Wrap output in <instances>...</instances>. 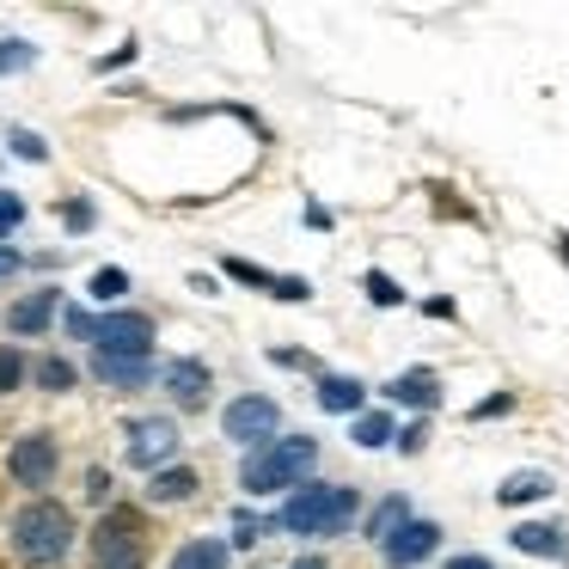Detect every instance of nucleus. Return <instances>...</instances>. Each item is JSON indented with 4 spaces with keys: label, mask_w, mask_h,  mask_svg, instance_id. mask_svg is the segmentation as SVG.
<instances>
[{
    "label": "nucleus",
    "mask_w": 569,
    "mask_h": 569,
    "mask_svg": "<svg viewBox=\"0 0 569 569\" xmlns=\"http://www.w3.org/2000/svg\"><path fill=\"white\" fill-rule=\"evenodd\" d=\"M13 153L19 160H50V141L31 136V129H13Z\"/></svg>",
    "instance_id": "25"
},
{
    "label": "nucleus",
    "mask_w": 569,
    "mask_h": 569,
    "mask_svg": "<svg viewBox=\"0 0 569 569\" xmlns=\"http://www.w3.org/2000/svg\"><path fill=\"white\" fill-rule=\"evenodd\" d=\"M92 569H148L141 508H111V515L92 527Z\"/></svg>",
    "instance_id": "4"
},
{
    "label": "nucleus",
    "mask_w": 569,
    "mask_h": 569,
    "mask_svg": "<svg viewBox=\"0 0 569 569\" xmlns=\"http://www.w3.org/2000/svg\"><path fill=\"white\" fill-rule=\"evenodd\" d=\"M19 380H26V356L19 349H0V392H13Z\"/></svg>",
    "instance_id": "24"
},
{
    "label": "nucleus",
    "mask_w": 569,
    "mask_h": 569,
    "mask_svg": "<svg viewBox=\"0 0 569 569\" xmlns=\"http://www.w3.org/2000/svg\"><path fill=\"white\" fill-rule=\"evenodd\" d=\"M56 466H62V453H56L50 435H19L13 453H7V471H13V478L26 483V490H50Z\"/></svg>",
    "instance_id": "7"
},
{
    "label": "nucleus",
    "mask_w": 569,
    "mask_h": 569,
    "mask_svg": "<svg viewBox=\"0 0 569 569\" xmlns=\"http://www.w3.org/2000/svg\"><path fill=\"white\" fill-rule=\"evenodd\" d=\"M386 398H392V405H410V410H429V405H441V380H435V368H410L386 386Z\"/></svg>",
    "instance_id": "10"
},
{
    "label": "nucleus",
    "mask_w": 569,
    "mask_h": 569,
    "mask_svg": "<svg viewBox=\"0 0 569 569\" xmlns=\"http://www.w3.org/2000/svg\"><path fill=\"white\" fill-rule=\"evenodd\" d=\"M92 343H99V356H148L153 349V319L148 312H104V319H92Z\"/></svg>",
    "instance_id": "5"
},
{
    "label": "nucleus",
    "mask_w": 569,
    "mask_h": 569,
    "mask_svg": "<svg viewBox=\"0 0 569 569\" xmlns=\"http://www.w3.org/2000/svg\"><path fill=\"white\" fill-rule=\"evenodd\" d=\"M405 520H410V515H405V502H398V496H392V502H386L380 515H373V527H368V532H373V539L386 545V539H392L398 527H405Z\"/></svg>",
    "instance_id": "21"
},
{
    "label": "nucleus",
    "mask_w": 569,
    "mask_h": 569,
    "mask_svg": "<svg viewBox=\"0 0 569 569\" xmlns=\"http://www.w3.org/2000/svg\"><path fill=\"white\" fill-rule=\"evenodd\" d=\"M19 68H31V43L7 38V43H0V74H19Z\"/></svg>",
    "instance_id": "23"
},
{
    "label": "nucleus",
    "mask_w": 569,
    "mask_h": 569,
    "mask_svg": "<svg viewBox=\"0 0 569 569\" xmlns=\"http://www.w3.org/2000/svg\"><path fill=\"white\" fill-rule=\"evenodd\" d=\"M62 221L74 227V233H87V227H92V209H87V202H68V209H62Z\"/></svg>",
    "instance_id": "30"
},
{
    "label": "nucleus",
    "mask_w": 569,
    "mask_h": 569,
    "mask_svg": "<svg viewBox=\"0 0 569 569\" xmlns=\"http://www.w3.org/2000/svg\"><path fill=\"white\" fill-rule=\"evenodd\" d=\"M13 270H19V251H13V246H0V282H7Z\"/></svg>",
    "instance_id": "33"
},
{
    "label": "nucleus",
    "mask_w": 569,
    "mask_h": 569,
    "mask_svg": "<svg viewBox=\"0 0 569 569\" xmlns=\"http://www.w3.org/2000/svg\"><path fill=\"white\" fill-rule=\"evenodd\" d=\"M361 392H368V386L349 380V373H325V380H319V405L331 410V417H349V410H361Z\"/></svg>",
    "instance_id": "14"
},
{
    "label": "nucleus",
    "mask_w": 569,
    "mask_h": 569,
    "mask_svg": "<svg viewBox=\"0 0 569 569\" xmlns=\"http://www.w3.org/2000/svg\"><path fill=\"white\" fill-rule=\"evenodd\" d=\"M447 569H490V557H453Z\"/></svg>",
    "instance_id": "34"
},
{
    "label": "nucleus",
    "mask_w": 569,
    "mask_h": 569,
    "mask_svg": "<svg viewBox=\"0 0 569 569\" xmlns=\"http://www.w3.org/2000/svg\"><path fill=\"white\" fill-rule=\"evenodd\" d=\"M7 325H13L19 337H38V331H50V325H56V295H50V288H43V295H26L13 312H7Z\"/></svg>",
    "instance_id": "13"
},
{
    "label": "nucleus",
    "mask_w": 569,
    "mask_h": 569,
    "mask_svg": "<svg viewBox=\"0 0 569 569\" xmlns=\"http://www.w3.org/2000/svg\"><path fill=\"white\" fill-rule=\"evenodd\" d=\"M392 441V417H356V447H386Z\"/></svg>",
    "instance_id": "20"
},
{
    "label": "nucleus",
    "mask_w": 569,
    "mask_h": 569,
    "mask_svg": "<svg viewBox=\"0 0 569 569\" xmlns=\"http://www.w3.org/2000/svg\"><path fill=\"white\" fill-rule=\"evenodd\" d=\"M123 288H129V276H123V270H99V276H92V295H104V300L123 295Z\"/></svg>",
    "instance_id": "28"
},
{
    "label": "nucleus",
    "mask_w": 569,
    "mask_h": 569,
    "mask_svg": "<svg viewBox=\"0 0 569 569\" xmlns=\"http://www.w3.org/2000/svg\"><path fill=\"white\" fill-rule=\"evenodd\" d=\"M233 539H239V545H258V520L239 515V520H233Z\"/></svg>",
    "instance_id": "32"
},
{
    "label": "nucleus",
    "mask_w": 569,
    "mask_h": 569,
    "mask_svg": "<svg viewBox=\"0 0 569 569\" xmlns=\"http://www.w3.org/2000/svg\"><path fill=\"white\" fill-rule=\"evenodd\" d=\"M221 429L258 453V447L276 441V429H282V410H276L270 398H233V405H227V417H221Z\"/></svg>",
    "instance_id": "6"
},
{
    "label": "nucleus",
    "mask_w": 569,
    "mask_h": 569,
    "mask_svg": "<svg viewBox=\"0 0 569 569\" xmlns=\"http://www.w3.org/2000/svg\"><path fill=\"white\" fill-rule=\"evenodd\" d=\"M148 496H153V502H184V496H197V471H190V466H166V471H153Z\"/></svg>",
    "instance_id": "16"
},
{
    "label": "nucleus",
    "mask_w": 569,
    "mask_h": 569,
    "mask_svg": "<svg viewBox=\"0 0 569 569\" xmlns=\"http://www.w3.org/2000/svg\"><path fill=\"white\" fill-rule=\"evenodd\" d=\"M19 221H26V202H19L13 190H0V233H13Z\"/></svg>",
    "instance_id": "26"
},
{
    "label": "nucleus",
    "mask_w": 569,
    "mask_h": 569,
    "mask_svg": "<svg viewBox=\"0 0 569 569\" xmlns=\"http://www.w3.org/2000/svg\"><path fill=\"white\" fill-rule=\"evenodd\" d=\"M38 380L50 386V392H68V386H74V368H68L62 356H50V361H38Z\"/></svg>",
    "instance_id": "22"
},
{
    "label": "nucleus",
    "mask_w": 569,
    "mask_h": 569,
    "mask_svg": "<svg viewBox=\"0 0 569 569\" xmlns=\"http://www.w3.org/2000/svg\"><path fill=\"white\" fill-rule=\"evenodd\" d=\"M515 545L532 557H563V532L557 527H515Z\"/></svg>",
    "instance_id": "19"
},
{
    "label": "nucleus",
    "mask_w": 569,
    "mask_h": 569,
    "mask_svg": "<svg viewBox=\"0 0 569 569\" xmlns=\"http://www.w3.org/2000/svg\"><path fill=\"white\" fill-rule=\"evenodd\" d=\"M178 453V422L172 417H141L129 429V466L136 471H160Z\"/></svg>",
    "instance_id": "8"
},
{
    "label": "nucleus",
    "mask_w": 569,
    "mask_h": 569,
    "mask_svg": "<svg viewBox=\"0 0 569 569\" xmlns=\"http://www.w3.org/2000/svg\"><path fill=\"white\" fill-rule=\"evenodd\" d=\"M276 520H282L288 532H307V539H319V532H343L349 520H356V490H343V483H307V490L288 496Z\"/></svg>",
    "instance_id": "3"
},
{
    "label": "nucleus",
    "mask_w": 569,
    "mask_h": 569,
    "mask_svg": "<svg viewBox=\"0 0 569 569\" xmlns=\"http://www.w3.org/2000/svg\"><path fill=\"white\" fill-rule=\"evenodd\" d=\"M68 545H74V515L62 502L38 496V502H26L13 515V557L26 569H56L68 557Z\"/></svg>",
    "instance_id": "1"
},
{
    "label": "nucleus",
    "mask_w": 569,
    "mask_h": 569,
    "mask_svg": "<svg viewBox=\"0 0 569 569\" xmlns=\"http://www.w3.org/2000/svg\"><path fill=\"white\" fill-rule=\"evenodd\" d=\"M92 373L111 386H141L153 373V361L148 356H92Z\"/></svg>",
    "instance_id": "15"
},
{
    "label": "nucleus",
    "mask_w": 569,
    "mask_h": 569,
    "mask_svg": "<svg viewBox=\"0 0 569 569\" xmlns=\"http://www.w3.org/2000/svg\"><path fill=\"white\" fill-rule=\"evenodd\" d=\"M435 545H441V527H435V520H405V527H398L392 539L380 545V551H386V563L410 569V563H422V557H429Z\"/></svg>",
    "instance_id": "9"
},
{
    "label": "nucleus",
    "mask_w": 569,
    "mask_h": 569,
    "mask_svg": "<svg viewBox=\"0 0 569 569\" xmlns=\"http://www.w3.org/2000/svg\"><path fill=\"white\" fill-rule=\"evenodd\" d=\"M166 392H172L178 405L202 410L209 405V368H202V361H172V368H166Z\"/></svg>",
    "instance_id": "11"
},
{
    "label": "nucleus",
    "mask_w": 569,
    "mask_h": 569,
    "mask_svg": "<svg viewBox=\"0 0 569 569\" xmlns=\"http://www.w3.org/2000/svg\"><path fill=\"white\" fill-rule=\"evenodd\" d=\"M227 276H239V282H251V288H270L276 300H307V295H312L300 276H270V270H258V263H239V258H227Z\"/></svg>",
    "instance_id": "12"
},
{
    "label": "nucleus",
    "mask_w": 569,
    "mask_h": 569,
    "mask_svg": "<svg viewBox=\"0 0 569 569\" xmlns=\"http://www.w3.org/2000/svg\"><path fill=\"white\" fill-rule=\"evenodd\" d=\"M319 466V441H307V435H288V441H270V447H258V453L246 459V490L251 496H270V490H295L307 471Z\"/></svg>",
    "instance_id": "2"
},
{
    "label": "nucleus",
    "mask_w": 569,
    "mask_h": 569,
    "mask_svg": "<svg viewBox=\"0 0 569 569\" xmlns=\"http://www.w3.org/2000/svg\"><path fill=\"white\" fill-rule=\"evenodd\" d=\"M539 496H551V478L545 471H515V478H502V490H496V502H539Z\"/></svg>",
    "instance_id": "17"
},
{
    "label": "nucleus",
    "mask_w": 569,
    "mask_h": 569,
    "mask_svg": "<svg viewBox=\"0 0 569 569\" xmlns=\"http://www.w3.org/2000/svg\"><path fill=\"white\" fill-rule=\"evenodd\" d=\"M368 295L380 300V307H398V300H405V295H398V282H392V276H380V270L368 276Z\"/></svg>",
    "instance_id": "27"
},
{
    "label": "nucleus",
    "mask_w": 569,
    "mask_h": 569,
    "mask_svg": "<svg viewBox=\"0 0 569 569\" xmlns=\"http://www.w3.org/2000/svg\"><path fill=\"white\" fill-rule=\"evenodd\" d=\"M288 569H325V557H300V563H288Z\"/></svg>",
    "instance_id": "35"
},
{
    "label": "nucleus",
    "mask_w": 569,
    "mask_h": 569,
    "mask_svg": "<svg viewBox=\"0 0 569 569\" xmlns=\"http://www.w3.org/2000/svg\"><path fill=\"white\" fill-rule=\"evenodd\" d=\"M502 410H515V398H508V392H502V398H483V405H478V410H471V417H478V422H483V417H502Z\"/></svg>",
    "instance_id": "31"
},
{
    "label": "nucleus",
    "mask_w": 569,
    "mask_h": 569,
    "mask_svg": "<svg viewBox=\"0 0 569 569\" xmlns=\"http://www.w3.org/2000/svg\"><path fill=\"white\" fill-rule=\"evenodd\" d=\"M87 496H92V502H104V496H111V471L92 466V471H87Z\"/></svg>",
    "instance_id": "29"
},
{
    "label": "nucleus",
    "mask_w": 569,
    "mask_h": 569,
    "mask_svg": "<svg viewBox=\"0 0 569 569\" xmlns=\"http://www.w3.org/2000/svg\"><path fill=\"white\" fill-rule=\"evenodd\" d=\"M172 569H227V545L221 539H190L184 551L172 557Z\"/></svg>",
    "instance_id": "18"
}]
</instances>
